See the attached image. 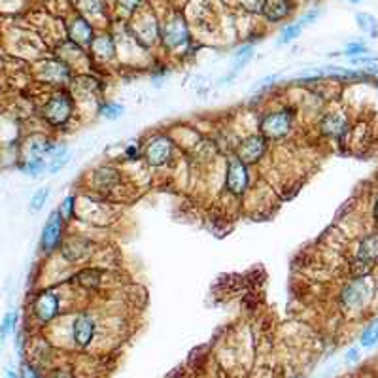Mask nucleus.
<instances>
[{
    "label": "nucleus",
    "instance_id": "obj_15",
    "mask_svg": "<svg viewBox=\"0 0 378 378\" xmlns=\"http://www.w3.org/2000/svg\"><path fill=\"white\" fill-rule=\"evenodd\" d=\"M40 78L50 85H66L72 80V70L70 66L61 61H47L42 65Z\"/></svg>",
    "mask_w": 378,
    "mask_h": 378
},
{
    "label": "nucleus",
    "instance_id": "obj_14",
    "mask_svg": "<svg viewBox=\"0 0 378 378\" xmlns=\"http://www.w3.org/2000/svg\"><path fill=\"white\" fill-rule=\"evenodd\" d=\"M119 182H121V172L116 167L103 165V167H97L93 170L91 186L97 191H112V189L118 188Z\"/></svg>",
    "mask_w": 378,
    "mask_h": 378
},
{
    "label": "nucleus",
    "instance_id": "obj_19",
    "mask_svg": "<svg viewBox=\"0 0 378 378\" xmlns=\"http://www.w3.org/2000/svg\"><path fill=\"white\" fill-rule=\"evenodd\" d=\"M74 280L78 282L82 287H85V289H97V287H100V282H103V273L98 269H82L74 276Z\"/></svg>",
    "mask_w": 378,
    "mask_h": 378
},
{
    "label": "nucleus",
    "instance_id": "obj_10",
    "mask_svg": "<svg viewBox=\"0 0 378 378\" xmlns=\"http://www.w3.org/2000/svg\"><path fill=\"white\" fill-rule=\"evenodd\" d=\"M159 36H161L165 47H169V50H178V47L186 46L189 42L188 23L180 15H174L172 20L165 23L163 29L159 31Z\"/></svg>",
    "mask_w": 378,
    "mask_h": 378
},
{
    "label": "nucleus",
    "instance_id": "obj_17",
    "mask_svg": "<svg viewBox=\"0 0 378 378\" xmlns=\"http://www.w3.org/2000/svg\"><path fill=\"white\" fill-rule=\"evenodd\" d=\"M292 12H294V0H263L261 4V13L271 23L286 20Z\"/></svg>",
    "mask_w": 378,
    "mask_h": 378
},
{
    "label": "nucleus",
    "instance_id": "obj_13",
    "mask_svg": "<svg viewBox=\"0 0 378 378\" xmlns=\"http://www.w3.org/2000/svg\"><path fill=\"white\" fill-rule=\"evenodd\" d=\"M93 40H95V31L84 15H78L68 23V42L84 50V47H91Z\"/></svg>",
    "mask_w": 378,
    "mask_h": 378
},
{
    "label": "nucleus",
    "instance_id": "obj_18",
    "mask_svg": "<svg viewBox=\"0 0 378 378\" xmlns=\"http://www.w3.org/2000/svg\"><path fill=\"white\" fill-rule=\"evenodd\" d=\"M252 57H254V46H250L248 44V46L241 47V50L236 52L235 61H233V66H231V72L227 74L225 82H231L235 76H239L242 68H244V66L248 65L250 61H252Z\"/></svg>",
    "mask_w": 378,
    "mask_h": 378
},
{
    "label": "nucleus",
    "instance_id": "obj_36",
    "mask_svg": "<svg viewBox=\"0 0 378 378\" xmlns=\"http://www.w3.org/2000/svg\"><path fill=\"white\" fill-rule=\"evenodd\" d=\"M359 359V350L358 348H352V350H348V354H346V361L348 363H352V361H358Z\"/></svg>",
    "mask_w": 378,
    "mask_h": 378
},
{
    "label": "nucleus",
    "instance_id": "obj_34",
    "mask_svg": "<svg viewBox=\"0 0 378 378\" xmlns=\"http://www.w3.org/2000/svg\"><path fill=\"white\" fill-rule=\"evenodd\" d=\"M142 157V150L138 148L137 144H130V146H127V150H125V159L127 161H137V159H140Z\"/></svg>",
    "mask_w": 378,
    "mask_h": 378
},
{
    "label": "nucleus",
    "instance_id": "obj_27",
    "mask_svg": "<svg viewBox=\"0 0 378 378\" xmlns=\"http://www.w3.org/2000/svg\"><path fill=\"white\" fill-rule=\"evenodd\" d=\"M57 212H59L61 218H63V222L70 223L72 218H74V214H76V197L74 195L65 197V199H63V202H61V206Z\"/></svg>",
    "mask_w": 378,
    "mask_h": 378
},
{
    "label": "nucleus",
    "instance_id": "obj_20",
    "mask_svg": "<svg viewBox=\"0 0 378 378\" xmlns=\"http://www.w3.org/2000/svg\"><path fill=\"white\" fill-rule=\"evenodd\" d=\"M91 46L95 50V55L100 61H108L116 55V44L110 36H98V38L93 40Z\"/></svg>",
    "mask_w": 378,
    "mask_h": 378
},
{
    "label": "nucleus",
    "instance_id": "obj_21",
    "mask_svg": "<svg viewBox=\"0 0 378 378\" xmlns=\"http://www.w3.org/2000/svg\"><path fill=\"white\" fill-rule=\"evenodd\" d=\"M125 114V106L116 100H105L103 105H98V116L108 119V121H116Z\"/></svg>",
    "mask_w": 378,
    "mask_h": 378
},
{
    "label": "nucleus",
    "instance_id": "obj_28",
    "mask_svg": "<svg viewBox=\"0 0 378 378\" xmlns=\"http://www.w3.org/2000/svg\"><path fill=\"white\" fill-rule=\"evenodd\" d=\"M359 342H361V346H363V348H371V346L377 345L378 342V322L371 324V326L367 327L365 331L361 333V339H359Z\"/></svg>",
    "mask_w": 378,
    "mask_h": 378
},
{
    "label": "nucleus",
    "instance_id": "obj_1",
    "mask_svg": "<svg viewBox=\"0 0 378 378\" xmlns=\"http://www.w3.org/2000/svg\"><path fill=\"white\" fill-rule=\"evenodd\" d=\"M74 112H76V100L72 97V93L66 89H57L44 103L40 114L47 125H52L55 129H63L70 123Z\"/></svg>",
    "mask_w": 378,
    "mask_h": 378
},
{
    "label": "nucleus",
    "instance_id": "obj_23",
    "mask_svg": "<svg viewBox=\"0 0 378 378\" xmlns=\"http://www.w3.org/2000/svg\"><path fill=\"white\" fill-rule=\"evenodd\" d=\"M21 172H25L27 176L36 178L40 174L47 172V161L46 159H29V161H21L20 165Z\"/></svg>",
    "mask_w": 378,
    "mask_h": 378
},
{
    "label": "nucleus",
    "instance_id": "obj_4",
    "mask_svg": "<svg viewBox=\"0 0 378 378\" xmlns=\"http://www.w3.org/2000/svg\"><path fill=\"white\" fill-rule=\"evenodd\" d=\"M31 312L38 324H52L61 312V297L53 287H44L36 292L31 303Z\"/></svg>",
    "mask_w": 378,
    "mask_h": 378
},
{
    "label": "nucleus",
    "instance_id": "obj_12",
    "mask_svg": "<svg viewBox=\"0 0 378 378\" xmlns=\"http://www.w3.org/2000/svg\"><path fill=\"white\" fill-rule=\"evenodd\" d=\"M95 319L89 314H78L72 322V340L80 348H87L95 339Z\"/></svg>",
    "mask_w": 378,
    "mask_h": 378
},
{
    "label": "nucleus",
    "instance_id": "obj_22",
    "mask_svg": "<svg viewBox=\"0 0 378 378\" xmlns=\"http://www.w3.org/2000/svg\"><path fill=\"white\" fill-rule=\"evenodd\" d=\"M17 322H20V312H17V310H10V312L4 314V318L0 322V340H2V342L15 331Z\"/></svg>",
    "mask_w": 378,
    "mask_h": 378
},
{
    "label": "nucleus",
    "instance_id": "obj_7",
    "mask_svg": "<svg viewBox=\"0 0 378 378\" xmlns=\"http://www.w3.org/2000/svg\"><path fill=\"white\" fill-rule=\"evenodd\" d=\"M225 189L233 197H242L250 189V167L236 156L227 157L225 165Z\"/></svg>",
    "mask_w": 378,
    "mask_h": 378
},
{
    "label": "nucleus",
    "instance_id": "obj_38",
    "mask_svg": "<svg viewBox=\"0 0 378 378\" xmlns=\"http://www.w3.org/2000/svg\"><path fill=\"white\" fill-rule=\"evenodd\" d=\"M6 377L8 378H20V375H15V372H13V371H8Z\"/></svg>",
    "mask_w": 378,
    "mask_h": 378
},
{
    "label": "nucleus",
    "instance_id": "obj_2",
    "mask_svg": "<svg viewBox=\"0 0 378 378\" xmlns=\"http://www.w3.org/2000/svg\"><path fill=\"white\" fill-rule=\"evenodd\" d=\"M295 112L292 108H280L263 114L259 119V133L263 137L271 140H282L286 138L294 129Z\"/></svg>",
    "mask_w": 378,
    "mask_h": 378
},
{
    "label": "nucleus",
    "instance_id": "obj_26",
    "mask_svg": "<svg viewBox=\"0 0 378 378\" xmlns=\"http://www.w3.org/2000/svg\"><path fill=\"white\" fill-rule=\"evenodd\" d=\"M47 199H50V188H42L38 189L33 197H31V202H29V210L33 214H38L40 210L46 206Z\"/></svg>",
    "mask_w": 378,
    "mask_h": 378
},
{
    "label": "nucleus",
    "instance_id": "obj_29",
    "mask_svg": "<svg viewBox=\"0 0 378 378\" xmlns=\"http://www.w3.org/2000/svg\"><path fill=\"white\" fill-rule=\"evenodd\" d=\"M20 378H44L38 365H34L31 361H21Z\"/></svg>",
    "mask_w": 378,
    "mask_h": 378
},
{
    "label": "nucleus",
    "instance_id": "obj_9",
    "mask_svg": "<svg viewBox=\"0 0 378 378\" xmlns=\"http://www.w3.org/2000/svg\"><path fill=\"white\" fill-rule=\"evenodd\" d=\"M61 257L66 263H82L85 261L93 252V242L84 235H72L63 239L61 244Z\"/></svg>",
    "mask_w": 378,
    "mask_h": 378
},
{
    "label": "nucleus",
    "instance_id": "obj_5",
    "mask_svg": "<svg viewBox=\"0 0 378 378\" xmlns=\"http://www.w3.org/2000/svg\"><path fill=\"white\" fill-rule=\"evenodd\" d=\"M372 284L369 276L363 278H352L342 289H340V305L346 310H359L367 305V301L371 299Z\"/></svg>",
    "mask_w": 378,
    "mask_h": 378
},
{
    "label": "nucleus",
    "instance_id": "obj_16",
    "mask_svg": "<svg viewBox=\"0 0 378 378\" xmlns=\"http://www.w3.org/2000/svg\"><path fill=\"white\" fill-rule=\"evenodd\" d=\"M356 259L375 269V265H377L378 261V231L367 233V235L359 241L358 252H356Z\"/></svg>",
    "mask_w": 378,
    "mask_h": 378
},
{
    "label": "nucleus",
    "instance_id": "obj_30",
    "mask_svg": "<svg viewBox=\"0 0 378 378\" xmlns=\"http://www.w3.org/2000/svg\"><path fill=\"white\" fill-rule=\"evenodd\" d=\"M365 53H369V50H367L365 44H361V42H354V44H350V46L345 50V55L346 57H350V59H354V57H361V55H365Z\"/></svg>",
    "mask_w": 378,
    "mask_h": 378
},
{
    "label": "nucleus",
    "instance_id": "obj_39",
    "mask_svg": "<svg viewBox=\"0 0 378 378\" xmlns=\"http://www.w3.org/2000/svg\"><path fill=\"white\" fill-rule=\"evenodd\" d=\"M350 2H352V4H358V2H361V0H350Z\"/></svg>",
    "mask_w": 378,
    "mask_h": 378
},
{
    "label": "nucleus",
    "instance_id": "obj_35",
    "mask_svg": "<svg viewBox=\"0 0 378 378\" xmlns=\"http://www.w3.org/2000/svg\"><path fill=\"white\" fill-rule=\"evenodd\" d=\"M142 0H118V6L123 10V12H135L138 6H140Z\"/></svg>",
    "mask_w": 378,
    "mask_h": 378
},
{
    "label": "nucleus",
    "instance_id": "obj_11",
    "mask_svg": "<svg viewBox=\"0 0 378 378\" xmlns=\"http://www.w3.org/2000/svg\"><path fill=\"white\" fill-rule=\"evenodd\" d=\"M319 133L327 138L333 140H340L348 135L350 130V121L346 118V114L342 112H326L318 125Z\"/></svg>",
    "mask_w": 378,
    "mask_h": 378
},
{
    "label": "nucleus",
    "instance_id": "obj_8",
    "mask_svg": "<svg viewBox=\"0 0 378 378\" xmlns=\"http://www.w3.org/2000/svg\"><path fill=\"white\" fill-rule=\"evenodd\" d=\"M269 151V140L261 133L257 135H250L244 140H241V144L236 146L235 156L241 159L242 163H246L248 167H254L267 156Z\"/></svg>",
    "mask_w": 378,
    "mask_h": 378
},
{
    "label": "nucleus",
    "instance_id": "obj_32",
    "mask_svg": "<svg viewBox=\"0 0 378 378\" xmlns=\"http://www.w3.org/2000/svg\"><path fill=\"white\" fill-rule=\"evenodd\" d=\"M103 0H82V10L85 13H100L103 12Z\"/></svg>",
    "mask_w": 378,
    "mask_h": 378
},
{
    "label": "nucleus",
    "instance_id": "obj_25",
    "mask_svg": "<svg viewBox=\"0 0 378 378\" xmlns=\"http://www.w3.org/2000/svg\"><path fill=\"white\" fill-rule=\"evenodd\" d=\"M303 33V27L299 23H292V25H286L280 31V40H278V46H286V44H292L295 38H299V34Z\"/></svg>",
    "mask_w": 378,
    "mask_h": 378
},
{
    "label": "nucleus",
    "instance_id": "obj_37",
    "mask_svg": "<svg viewBox=\"0 0 378 378\" xmlns=\"http://www.w3.org/2000/svg\"><path fill=\"white\" fill-rule=\"evenodd\" d=\"M372 218H375V223L378 225V199L375 201V209H372Z\"/></svg>",
    "mask_w": 378,
    "mask_h": 378
},
{
    "label": "nucleus",
    "instance_id": "obj_6",
    "mask_svg": "<svg viewBox=\"0 0 378 378\" xmlns=\"http://www.w3.org/2000/svg\"><path fill=\"white\" fill-rule=\"evenodd\" d=\"M63 239H65V222H63L59 212L53 210L52 214L47 216L46 223H44V227H42V233H40V252L44 255L55 254V252L61 248Z\"/></svg>",
    "mask_w": 378,
    "mask_h": 378
},
{
    "label": "nucleus",
    "instance_id": "obj_33",
    "mask_svg": "<svg viewBox=\"0 0 378 378\" xmlns=\"http://www.w3.org/2000/svg\"><path fill=\"white\" fill-rule=\"evenodd\" d=\"M319 15H322V10H318V8H316V10H310V12H307L305 15H303V17H301L299 25L301 27L310 25V23H314V21L318 20Z\"/></svg>",
    "mask_w": 378,
    "mask_h": 378
},
{
    "label": "nucleus",
    "instance_id": "obj_3",
    "mask_svg": "<svg viewBox=\"0 0 378 378\" xmlns=\"http://www.w3.org/2000/svg\"><path fill=\"white\" fill-rule=\"evenodd\" d=\"M172 157H174V142L167 135H161V133L153 135L144 144L142 159L153 169L167 167L172 161Z\"/></svg>",
    "mask_w": 378,
    "mask_h": 378
},
{
    "label": "nucleus",
    "instance_id": "obj_31",
    "mask_svg": "<svg viewBox=\"0 0 378 378\" xmlns=\"http://www.w3.org/2000/svg\"><path fill=\"white\" fill-rule=\"evenodd\" d=\"M68 161H70V153L65 157H59V159H52V161H47V172H50V174H57L59 170L65 169Z\"/></svg>",
    "mask_w": 378,
    "mask_h": 378
},
{
    "label": "nucleus",
    "instance_id": "obj_24",
    "mask_svg": "<svg viewBox=\"0 0 378 378\" xmlns=\"http://www.w3.org/2000/svg\"><path fill=\"white\" fill-rule=\"evenodd\" d=\"M356 21H358V27L367 33L371 38H377L378 36V21L377 17H372L371 13H358L356 15Z\"/></svg>",
    "mask_w": 378,
    "mask_h": 378
}]
</instances>
